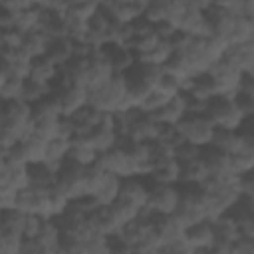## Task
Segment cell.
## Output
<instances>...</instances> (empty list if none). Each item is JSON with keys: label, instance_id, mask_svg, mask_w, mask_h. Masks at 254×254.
I'll list each match as a JSON object with an SVG mask.
<instances>
[{"label": "cell", "instance_id": "cell-3", "mask_svg": "<svg viewBox=\"0 0 254 254\" xmlns=\"http://www.w3.org/2000/svg\"><path fill=\"white\" fill-rule=\"evenodd\" d=\"M214 125L206 119V115H187L179 125L177 131L183 137V141L194 145V147H210L212 135H214Z\"/></svg>", "mask_w": 254, "mask_h": 254}, {"label": "cell", "instance_id": "cell-27", "mask_svg": "<svg viewBox=\"0 0 254 254\" xmlns=\"http://www.w3.org/2000/svg\"><path fill=\"white\" fill-rule=\"evenodd\" d=\"M22 91H24V79L22 77H14V75H6L4 85L0 89V103L22 99Z\"/></svg>", "mask_w": 254, "mask_h": 254}, {"label": "cell", "instance_id": "cell-36", "mask_svg": "<svg viewBox=\"0 0 254 254\" xmlns=\"http://www.w3.org/2000/svg\"><path fill=\"white\" fill-rule=\"evenodd\" d=\"M0 226H2V210H0Z\"/></svg>", "mask_w": 254, "mask_h": 254}, {"label": "cell", "instance_id": "cell-22", "mask_svg": "<svg viewBox=\"0 0 254 254\" xmlns=\"http://www.w3.org/2000/svg\"><path fill=\"white\" fill-rule=\"evenodd\" d=\"M226 42H228V46L254 42V18L236 16V18H234L232 32H230V36H228V40H226Z\"/></svg>", "mask_w": 254, "mask_h": 254}, {"label": "cell", "instance_id": "cell-2", "mask_svg": "<svg viewBox=\"0 0 254 254\" xmlns=\"http://www.w3.org/2000/svg\"><path fill=\"white\" fill-rule=\"evenodd\" d=\"M204 115L216 129H226V131H240L246 121V117L238 111L232 99H224L218 95L206 103Z\"/></svg>", "mask_w": 254, "mask_h": 254}, {"label": "cell", "instance_id": "cell-32", "mask_svg": "<svg viewBox=\"0 0 254 254\" xmlns=\"http://www.w3.org/2000/svg\"><path fill=\"white\" fill-rule=\"evenodd\" d=\"M97 10H99V2H69V12H67V16H73V18H77V20L87 22Z\"/></svg>", "mask_w": 254, "mask_h": 254}, {"label": "cell", "instance_id": "cell-29", "mask_svg": "<svg viewBox=\"0 0 254 254\" xmlns=\"http://www.w3.org/2000/svg\"><path fill=\"white\" fill-rule=\"evenodd\" d=\"M26 214L18 208H8L2 212V232H12V234H20L22 236V226H24Z\"/></svg>", "mask_w": 254, "mask_h": 254}, {"label": "cell", "instance_id": "cell-17", "mask_svg": "<svg viewBox=\"0 0 254 254\" xmlns=\"http://www.w3.org/2000/svg\"><path fill=\"white\" fill-rule=\"evenodd\" d=\"M60 240H62V232H60L58 222L52 220V218H46L42 222L40 232L34 238V244L42 250H56L60 246Z\"/></svg>", "mask_w": 254, "mask_h": 254}, {"label": "cell", "instance_id": "cell-12", "mask_svg": "<svg viewBox=\"0 0 254 254\" xmlns=\"http://www.w3.org/2000/svg\"><path fill=\"white\" fill-rule=\"evenodd\" d=\"M44 58H48L60 69L62 65H65L73 58V42L69 38H54V40H50Z\"/></svg>", "mask_w": 254, "mask_h": 254}, {"label": "cell", "instance_id": "cell-15", "mask_svg": "<svg viewBox=\"0 0 254 254\" xmlns=\"http://www.w3.org/2000/svg\"><path fill=\"white\" fill-rule=\"evenodd\" d=\"M153 185H169V187H179V179H181V165L173 159L169 163L157 165L151 169V173L147 175Z\"/></svg>", "mask_w": 254, "mask_h": 254}, {"label": "cell", "instance_id": "cell-18", "mask_svg": "<svg viewBox=\"0 0 254 254\" xmlns=\"http://www.w3.org/2000/svg\"><path fill=\"white\" fill-rule=\"evenodd\" d=\"M48 42H50V38L46 36V32H44L42 28H40V30H34V32H30V34H24L20 52H22L24 56H28L30 60L40 58V56L46 54Z\"/></svg>", "mask_w": 254, "mask_h": 254}, {"label": "cell", "instance_id": "cell-9", "mask_svg": "<svg viewBox=\"0 0 254 254\" xmlns=\"http://www.w3.org/2000/svg\"><path fill=\"white\" fill-rule=\"evenodd\" d=\"M185 117H187V99H185V93L173 95L159 111L153 113V119L157 123L173 125V127H177Z\"/></svg>", "mask_w": 254, "mask_h": 254}, {"label": "cell", "instance_id": "cell-37", "mask_svg": "<svg viewBox=\"0 0 254 254\" xmlns=\"http://www.w3.org/2000/svg\"><path fill=\"white\" fill-rule=\"evenodd\" d=\"M18 254H22V252H18Z\"/></svg>", "mask_w": 254, "mask_h": 254}, {"label": "cell", "instance_id": "cell-35", "mask_svg": "<svg viewBox=\"0 0 254 254\" xmlns=\"http://www.w3.org/2000/svg\"><path fill=\"white\" fill-rule=\"evenodd\" d=\"M44 220L46 218H42L38 214H26V220H24V226H22V238L24 240H34L36 234L40 232Z\"/></svg>", "mask_w": 254, "mask_h": 254}, {"label": "cell", "instance_id": "cell-31", "mask_svg": "<svg viewBox=\"0 0 254 254\" xmlns=\"http://www.w3.org/2000/svg\"><path fill=\"white\" fill-rule=\"evenodd\" d=\"M200 153H202L200 147H194V145H190V143H187V141L179 143V145L173 149V157H175V161H177L179 165H187V163H192V161L200 159Z\"/></svg>", "mask_w": 254, "mask_h": 254}, {"label": "cell", "instance_id": "cell-14", "mask_svg": "<svg viewBox=\"0 0 254 254\" xmlns=\"http://www.w3.org/2000/svg\"><path fill=\"white\" fill-rule=\"evenodd\" d=\"M210 224H212V232H214V244H218V246H230L240 236L236 222L228 214L210 220Z\"/></svg>", "mask_w": 254, "mask_h": 254}, {"label": "cell", "instance_id": "cell-7", "mask_svg": "<svg viewBox=\"0 0 254 254\" xmlns=\"http://www.w3.org/2000/svg\"><path fill=\"white\" fill-rule=\"evenodd\" d=\"M58 101V107H60V113L62 117H71L73 113H77L83 105H87V89L83 85H75V83H69L65 87H62L60 91H54L52 93Z\"/></svg>", "mask_w": 254, "mask_h": 254}, {"label": "cell", "instance_id": "cell-11", "mask_svg": "<svg viewBox=\"0 0 254 254\" xmlns=\"http://www.w3.org/2000/svg\"><path fill=\"white\" fill-rule=\"evenodd\" d=\"M224 60H228L232 65H236L242 73H252V69H254V42L228 46Z\"/></svg>", "mask_w": 254, "mask_h": 254}, {"label": "cell", "instance_id": "cell-24", "mask_svg": "<svg viewBox=\"0 0 254 254\" xmlns=\"http://www.w3.org/2000/svg\"><path fill=\"white\" fill-rule=\"evenodd\" d=\"M105 175L107 173L101 169L99 163H93V165H89V167L83 169V192H85V196H91L101 187Z\"/></svg>", "mask_w": 254, "mask_h": 254}, {"label": "cell", "instance_id": "cell-25", "mask_svg": "<svg viewBox=\"0 0 254 254\" xmlns=\"http://www.w3.org/2000/svg\"><path fill=\"white\" fill-rule=\"evenodd\" d=\"M52 93L50 85H44V83H38L34 79H24V91H22V101H26L28 105H34L42 99H46L48 95Z\"/></svg>", "mask_w": 254, "mask_h": 254}, {"label": "cell", "instance_id": "cell-6", "mask_svg": "<svg viewBox=\"0 0 254 254\" xmlns=\"http://www.w3.org/2000/svg\"><path fill=\"white\" fill-rule=\"evenodd\" d=\"M97 163L101 165V169L109 175H115L119 179H129V177H137V169L135 163L131 159V155L123 149V147H115L103 155L97 157Z\"/></svg>", "mask_w": 254, "mask_h": 254}, {"label": "cell", "instance_id": "cell-21", "mask_svg": "<svg viewBox=\"0 0 254 254\" xmlns=\"http://www.w3.org/2000/svg\"><path fill=\"white\" fill-rule=\"evenodd\" d=\"M97 151L89 145V143H85L83 139H73L71 141V147H69V155H67V159L71 161V163H75V165H79V167H89V165H93V163H97Z\"/></svg>", "mask_w": 254, "mask_h": 254}, {"label": "cell", "instance_id": "cell-1", "mask_svg": "<svg viewBox=\"0 0 254 254\" xmlns=\"http://www.w3.org/2000/svg\"><path fill=\"white\" fill-rule=\"evenodd\" d=\"M125 91H127L125 77L115 73L103 85H99L95 89H87V105H91L103 113H115L121 99L125 97Z\"/></svg>", "mask_w": 254, "mask_h": 254}, {"label": "cell", "instance_id": "cell-23", "mask_svg": "<svg viewBox=\"0 0 254 254\" xmlns=\"http://www.w3.org/2000/svg\"><path fill=\"white\" fill-rule=\"evenodd\" d=\"M109 208V212H111V216H113V220L117 222V226L121 228L123 224H127V222H133V220H137L139 218V212H141V208H137L135 204H131V202H127V200H123V198H117L111 206H107Z\"/></svg>", "mask_w": 254, "mask_h": 254}, {"label": "cell", "instance_id": "cell-30", "mask_svg": "<svg viewBox=\"0 0 254 254\" xmlns=\"http://www.w3.org/2000/svg\"><path fill=\"white\" fill-rule=\"evenodd\" d=\"M183 85H185L183 79H179V77H175V75H171V73H167V71H163V73L159 75L157 83H155V87H157L159 91H163L165 95H169V97L183 93Z\"/></svg>", "mask_w": 254, "mask_h": 254}, {"label": "cell", "instance_id": "cell-4", "mask_svg": "<svg viewBox=\"0 0 254 254\" xmlns=\"http://www.w3.org/2000/svg\"><path fill=\"white\" fill-rule=\"evenodd\" d=\"M181 202V189L169 185H151L145 208L159 216H173Z\"/></svg>", "mask_w": 254, "mask_h": 254}, {"label": "cell", "instance_id": "cell-10", "mask_svg": "<svg viewBox=\"0 0 254 254\" xmlns=\"http://www.w3.org/2000/svg\"><path fill=\"white\" fill-rule=\"evenodd\" d=\"M149 196V185L141 181V177H129L121 179V189H119V198L135 204L137 208H145Z\"/></svg>", "mask_w": 254, "mask_h": 254}, {"label": "cell", "instance_id": "cell-26", "mask_svg": "<svg viewBox=\"0 0 254 254\" xmlns=\"http://www.w3.org/2000/svg\"><path fill=\"white\" fill-rule=\"evenodd\" d=\"M169 99H171L169 95H165L163 91H159L157 87H153L147 95H143V99L139 101V105H137V107H139V111H141V113L153 115V113H155V111H159V109H161Z\"/></svg>", "mask_w": 254, "mask_h": 254}, {"label": "cell", "instance_id": "cell-34", "mask_svg": "<svg viewBox=\"0 0 254 254\" xmlns=\"http://www.w3.org/2000/svg\"><path fill=\"white\" fill-rule=\"evenodd\" d=\"M230 169L236 175H246L252 173L254 169V153H238L230 157Z\"/></svg>", "mask_w": 254, "mask_h": 254}, {"label": "cell", "instance_id": "cell-16", "mask_svg": "<svg viewBox=\"0 0 254 254\" xmlns=\"http://www.w3.org/2000/svg\"><path fill=\"white\" fill-rule=\"evenodd\" d=\"M58 67L44 56L40 58H34L32 64H30V73H28V79H34L38 83H44V85H52V81L58 77Z\"/></svg>", "mask_w": 254, "mask_h": 254}, {"label": "cell", "instance_id": "cell-28", "mask_svg": "<svg viewBox=\"0 0 254 254\" xmlns=\"http://www.w3.org/2000/svg\"><path fill=\"white\" fill-rule=\"evenodd\" d=\"M58 119H36L32 121V137L48 143L50 139H54L58 135Z\"/></svg>", "mask_w": 254, "mask_h": 254}, {"label": "cell", "instance_id": "cell-13", "mask_svg": "<svg viewBox=\"0 0 254 254\" xmlns=\"http://www.w3.org/2000/svg\"><path fill=\"white\" fill-rule=\"evenodd\" d=\"M119 189H121V179L107 173L105 179H103V183H101V187L91 196H93V200H95L97 206L107 208V206H111L119 198Z\"/></svg>", "mask_w": 254, "mask_h": 254}, {"label": "cell", "instance_id": "cell-5", "mask_svg": "<svg viewBox=\"0 0 254 254\" xmlns=\"http://www.w3.org/2000/svg\"><path fill=\"white\" fill-rule=\"evenodd\" d=\"M101 12L111 20L119 24H133L139 18H143L147 2L139 0H119V2H99Z\"/></svg>", "mask_w": 254, "mask_h": 254}, {"label": "cell", "instance_id": "cell-19", "mask_svg": "<svg viewBox=\"0 0 254 254\" xmlns=\"http://www.w3.org/2000/svg\"><path fill=\"white\" fill-rule=\"evenodd\" d=\"M69 147H71V141H65V139H62V137L50 139V141L46 143V147H44V163L58 169V167L67 159Z\"/></svg>", "mask_w": 254, "mask_h": 254}, {"label": "cell", "instance_id": "cell-8", "mask_svg": "<svg viewBox=\"0 0 254 254\" xmlns=\"http://www.w3.org/2000/svg\"><path fill=\"white\" fill-rule=\"evenodd\" d=\"M183 240L190 250H208L214 246V232L210 220L196 222L192 226L183 228Z\"/></svg>", "mask_w": 254, "mask_h": 254}, {"label": "cell", "instance_id": "cell-33", "mask_svg": "<svg viewBox=\"0 0 254 254\" xmlns=\"http://www.w3.org/2000/svg\"><path fill=\"white\" fill-rule=\"evenodd\" d=\"M87 254H109L111 250V236L105 234H91L85 240Z\"/></svg>", "mask_w": 254, "mask_h": 254}, {"label": "cell", "instance_id": "cell-20", "mask_svg": "<svg viewBox=\"0 0 254 254\" xmlns=\"http://www.w3.org/2000/svg\"><path fill=\"white\" fill-rule=\"evenodd\" d=\"M56 167L46 165V163H36L28 165V175H30V187L36 189H52L56 183Z\"/></svg>", "mask_w": 254, "mask_h": 254}]
</instances>
